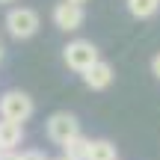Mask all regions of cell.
<instances>
[{
  "instance_id": "obj_3",
  "label": "cell",
  "mask_w": 160,
  "mask_h": 160,
  "mask_svg": "<svg viewBox=\"0 0 160 160\" xmlns=\"http://www.w3.org/2000/svg\"><path fill=\"white\" fill-rule=\"evenodd\" d=\"M6 30H9L12 39H30V36H36V30H39V15H36L33 9H27V6L12 9L9 15H6Z\"/></svg>"
},
{
  "instance_id": "obj_18",
  "label": "cell",
  "mask_w": 160,
  "mask_h": 160,
  "mask_svg": "<svg viewBox=\"0 0 160 160\" xmlns=\"http://www.w3.org/2000/svg\"><path fill=\"white\" fill-rule=\"evenodd\" d=\"M116 160H119V157H116Z\"/></svg>"
},
{
  "instance_id": "obj_5",
  "label": "cell",
  "mask_w": 160,
  "mask_h": 160,
  "mask_svg": "<svg viewBox=\"0 0 160 160\" xmlns=\"http://www.w3.org/2000/svg\"><path fill=\"white\" fill-rule=\"evenodd\" d=\"M74 133H80V122L74 113H53L48 119V137L57 145H62L65 139H71Z\"/></svg>"
},
{
  "instance_id": "obj_4",
  "label": "cell",
  "mask_w": 160,
  "mask_h": 160,
  "mask_svg": "<svg viewBox=\"0 0 160 160\" xmlns=\"http://www.w3.org/2000/svg\"><path fill=\"white\" fill-rule=\"evenodd\" d=\"M86 15H83V3H71V0H65V3H59L57 9H53V24H57L62 33H77L80 27H83Z\"/></svg>"
},
{
  "instance_id": "obj_2",
  "label": "cell",
  "mask_w": 160,
  "mask_h": 160,
  "mask_svg": "<svg viewBox=\"0 0 160 160\" xmlns=\"http://www.w3.org/2000/svg\"><path fill=\"white\" fill-rule=\"evenodd\" d=\"M0 116L24 125V122L33 116V98H30L27 92H18V89L3 92V98H0Z\"/></svg>"
},
{
  "instance_id": "obj_13",
  "label": "cell",
  "mask_w": 160,
  "mask_h": 160,
  "mask_svg": "<svg viewBox=\"0 0 160 160\" xmlns=\"http://www.w3.org/2000/svg\"><path fill=\"white\" fill-rule=\"evenodd\" d=\"M151 74H154V77L160 80V53H157L154 59H151Z\"/></svg>"
},
{
  "instance_id": "obj_6",
  "label": "cell",
  "mask_w": 160,
  "mask_h": 160,
  "mask_svg": "<svg viewBox=\"0 0 160 160\" xmlns=\"http://www.w3.org/2000/svg\"><path fill=\"white\" fill-rule=\"evenodd\" d=\"M83 83L89 86L92 92L107 89V86L113 83V65H110V62H104V59H98V62L92 65L89 71H83Z\"/></svg>"
},
{
  "instance_id": "obj_1",
  "label": "cell",
  "mask_w": 160,
  "mask_h": 160,
  "mask_svg": "<svg viewBox=\"0 0 160 160\" xmlns=\"http://www.w3.org/2000/svg\"><path fill=\"white\" fill-rule=\"evenodd\" d=\"M62 59H65V65H68L71 71L83 74V71H89L101 57H98V48L92 45V42H86V39H74V42H68V45L62 48Z\"/></svg>"
},
{
  "instance_id": "obj_9",
  "label": "cell",
  "mask_w": 160,
  "mask_h": 160,
  "mask_svg": "<svg viewBox=\"0 0 160 160\" xmlns=\"http://www.w3.org/2000/svg\"><path fill=\"white\" fill-rule=\"evenodd\" d=\"M116 145L110 139H92L89 145V160H116Z\"/></svg>"
},
{
  "instance_id": "obj_7",
  "label": "cell",
  "mask_w": 160,
  "mask_h": 160,
  "mask_svg": "<svg viewBox=\"0 0 160 160\" xmlns=\"http://www.w3.org/2000/svg\"><path fill=\"white\" fill-rule=\"evenodd\" d=\"M24 139V128L21 122H12V119H3L0 116V148H15V145H21Z\"/></svg>"
},
{
  "instance_id": "obj_17",
  "label": "cell",
  "mask_w": 160,
  "mask_h": 160,
  "mask_svg": "<svg viewBox=\"0 0 160 160\" xmlns=\"http://www.w3.org/2000/svg\"><path fill=\"white\" fill-rule=\"evenodd\" d=\"M0 59H3V48H0Z\"/></svg>"
},
{
  "instance_id": "obj_8",
  "label": "cell",
  "mask_w": 160,
  "mask_h": 160,
  "mask_svg": "<svg viewBox=\"0 0 160 160\" xmlns=\"http://www.w3.org/2000/svg\"><path fill=\"white\" fill-rule=\"evenodd\" d=\"M89 145H92V139H86L83 133H74L71 139L62 142V154L71 160H89Z\"/></svg>"
},
{
  "instance_id": "obj_15",
  "label": "cell",
  "mask_w": 160,
  "mask_h": 160,
  "mask_svg": "<svg viewBox=\"0 0 160 160\" xmlns=\"http://www.w3.org/2000/svg\"><path fill=\"white\" fill-rule=\"evenodd\" d=\"M71 3H86V0H71Z\"/></svg>"
},
{
  "instance_id": "obj_14",
  "label": "cell",
  "mask_w": 160,
  "mask_h": 160,
  "mask_svg": "<svg viewBox=\"0 0 160 160\" xmlns=\"http://www.w3.org/2000/svg\"><path fill=\"white\" fill-rule=\"evenodd\" d=\"M57 160H71V157H65V154H62V157H57Z\"/></svg>"
},
{
  "instance_id": "obj_11",
  "label": "cell",
  "mask_w": 160,
  "mask_h": 160,
  "mask_svg": "<svg viewBox=\"0 0 160 160\" xmlns=\"http://www.w3.org/2000/svg\"><path fill=\"white\" fill-rule=\"evenodd\" d=\"M21 160H48V157L42 154V151H36V148H30V151H24V154H21Z\"/></svg>"
},
{
  "instance_id": "obj_12",
  "label": "cell",
  "mask_w": 160,
  "mask_h": 160,
  "mask_svg": "<svg viewBox=\"0 0 160 160\" xmlns=\"http://www.w3.org/2000/svg\"><path fill=\"white\" fill-rule=\"evenodd\" d=\"M0 160H21V154H15L12 148H6V151H0Z\"/></svg>"
},
{
  "instance_id": "obj_10",
  "label": "cell",
  "mask_w": 160,
  "mask_h": 160,
  "mask_svg": "<svg viewBox=\"0 0 160 160\" xmlns=\"http://www.w3.org/2000/svg\"><path fill=\"white\" fill-rule=\"evenodd\" d=\"M160 9V0H128V12H131L133 18H151L154 12Z\"/></svg>"
},
{
  "instance_id": "obj_16",
  "label": "cell",
  "mask_w": 160,
  "mask_h": 160,
  "mask_svg": "<svg viewBox=\"0 0 160 160\" xmlns=\"http://www.w3.org/2000/svg\"><path fill=\"white\" fill-rule=\"evenodd\" d=\"M0 3H12V0H0Z\"/></svg>"
},
{
  "instance_id": "obj_19",
  "label": "cell",
  "mask_w": 160,
  "mask_h": 160,
  "mask_svg": "<svg viewBox=\"0 0 160 160\" xmlns=\"http://www.w3.org/2000/svg\"><path fill=\"white\" fill-rule=\"evenodd\" d=\"M0 151H3V148H0Z\"/></svg>"
}]
</instances>
